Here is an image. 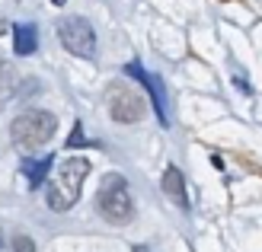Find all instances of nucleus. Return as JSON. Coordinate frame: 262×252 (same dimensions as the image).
I'll use <instances>...</instances> for the list:
<instances>
[{"label": "nucleus", "instance_id": "1", "mask_svg": "<svg viewBox=\"0 0 262 252\" xmlns=\"http://www.w3.org/2000/svg\"><path fill=\"white\" fill-rule=\"evenodd\" d=\"M90 176V160L83 156H68L48 179L45 189V204L51 211H71L77 204V198L83 192V182Z\"/></svg>", "mask_w": 262, "mask_h": 252}, {"label": "nucleus", "instance_id": "2", "mask_svg": "<svg viewBox=\"0 0 262 252\" xmlns=\"http://www.w3.org/2000/svg\"><path fill=\"white\" fill-rule=\"evenodd\" d=\"M55 131H58V118L51 112H45V109H26V112H19L16 118H13L10 138H13L16 147L35 150V147H42V144H48L51 138H55Z\"/></svg>", "mask_w": 262, "mask_h": 252}, {"label": "nucleus", "instance_id": "3", "mask_svg": "<svg viewBox=\"0 0 262 252\" xmlns=\"http://www.w3.org/2000/svg\"><path fill=\"white\" fill-rule=\"evenodd\" d=\"M96 208L109 223H115V227H125V223L135 217V201H131V189H128L125 176L109 172V176L102 179L99 195H96Z\"/></svg>", "mask_w": 262, "mask_h": 252}, {"label": "nucleus", "instance_id": "4", "mask_svg": "<svg viewBox=\"0 0 262 252\" xmlns=\"http://www.w3.org/2000/svg\"><path fill=\"white\" fill-rule=\"evenodd\" d=\"M106 105H109L112 122H119V125H135L144 118V112H147V99L131 83H109Z\"/></svg>", "mask_w": 262, "mask_h": 252}, {"label": "nucleus", "instance_id": "5", "mask_svg": "<svg viewBox=\"0 0 262 252\" xmlns=\"http://www.w3.org/2000/svg\"><path fill=\"white\" fill-rule=\"evenodd\" d=\"M58 38L74 58H96V29L83 16L58 19Z\"/></svg>", "mask_w": 262, "mask_h": 252}, {"label": "nucleus", "instance_id": "6", "mask_svg": "<svg viewBox=\"0 0 262 252\" xmlns=\"http://www.w3.org/2000/svg\"><path fill=\"white\" fill-rule=\"evenodd\" d=\"M125 74H128V77H138V80L144 83V89L150 93V102H154V112H157V118H160V125H169V115H166V93H163V80H160V77H157V74H147L138 61H131L128 67H125Z\"/></svg>", "mask_w": 262, "mask_h": 252}, {"label": "nucleus", "instance_id": "7", "mask_svg": "<svg viewBox=\"0 0 262 252\" xmlns=\"http://www.w3.org/2000/svg\"><path fill=\"white\" fill-rule=\"evenodd\" d=\"M19 89H23V80H19L16 67H13L10 61H0V109H4L7 102L16 99Z\"/></svg>", "mask_w": 262, "mask_h": 252}, {"label": "nucleus", "instance_id": "8", "mask_svg": "<svg viewBox=\"0 0 262 252\" xmlns=\"http://www.w3.org/2000/svg\"><path fill=\"white\" fill-rule=\"evenodd\" d=\"M163 195L166 198H173V201L179 204V208H189V195H186V179H182V172L176 169V166H166V172H163Z\"/></svg>", "mask_w": 262, "mask_h": 252}, {"label": "nucleus", "instance_id": "9", "mask_svg": "<svg viewBox=\"0 0 262 252\" xmlns=\"http://www.w3.org/2000/svg\"><path fill=\"white\" fill-rule=\"evenodd\" d=\"M38 48V29L32 22H19V26H13V51H16L19 58L26 55H32V51Z\"/></svg>", "mask_w": 262, "mask_h": 252}, {"label": "nucleus", "instance_id": "10", "mask_svg": "<svg viewBox=\"0 0 262 252\" xmlns=\"http://www.w3.org/2000/svg\"><path fill=\"white\" fill-rule=\"evenodd\" d=\"M19 172H26L29 185H32V189H38V185L45 182V176L51 172V156H45V160H23Z\"/></svg>", "mask_w": 262, "mask_h": 252}, {"label": "nucleus", "instance_id": "11", "mask_svg": "<svg viewBox=\"0 0 262 252\" xmlns=\"http://www.w3.org/2000/svg\"><path fill=\"white\" fill-rule=\"evenodd\" d=\"M13 252H35V243L29 236H16V240H13Z\"/></svg>", "mask_w": 262, "mask_h": 252}, {"label": "nucleus", "instance_id": "12", "mask_svg": "<svg viewBox=\"0 0 262 252\" xmlns=\"http://www.w3.org/2000/svg\"><path fill=\"white\" fill-rule=\"evenodd\" d=\"M80 144H83V128L74 125V134H71V141H68V147H80Z\"/></svg>", "mask_w": 262, "mask_h": 252}, {"label": "nucleus", "instance_id": "13", "mask_svg": "<svg viewBox=\"0 0 262 252\" xmlns=\"http://www.w3.org/2000/svg\"><path fill=\"white\" fill-rule=\"evenodd\" d=\"M7 32V22H4V16H0V35H4Z\"/></svg>", "mask_w": 262, "mask_h": 252}, {"label": "nucleus", "instance_id": "14", "mask_svg": "<svg viewBox=\"0 0 262 252\" xmlns=\"http://www.w3.org/2000/svg\"><path fill=\"white\" fill-rule=\"evenodd\" d=\"M135 252H147V246H135Z\"/></svg>", "mask_w": 262, "mask_h": 252}, {"label": "nucleus", "instance_id": "15", "mask_svg": "<svg viewBox=\"0 0 262 252\" xmlns=\"http://www.w3.org/2000/svg\"><path fill=\"white\" fill-rule=\"evenodd\" d=\"M55 4H58V7H61V4H64V0H55Z\"/></svg>", "mask_w": 262, "mask_h": 252}]
</instances>
